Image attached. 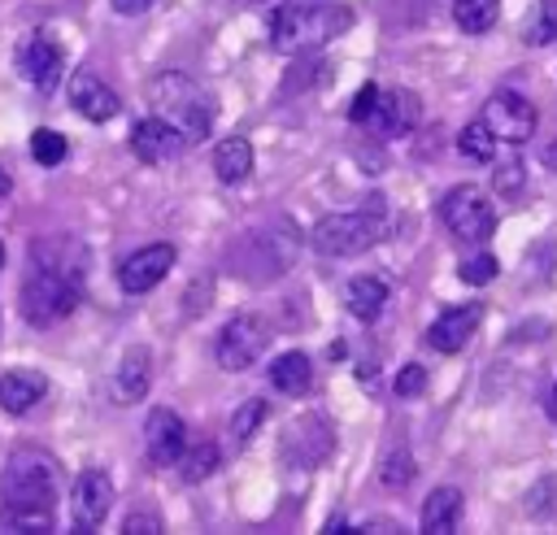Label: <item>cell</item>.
<instances>
[{
  "mask_svg": "<svg viewBox=\"0 0 557 535\" xmlns=\"http://www.w3.org/2000/svg\"><path fill=\"white\" fill-rule=\"evenodd\" d=\"M148 104L157 117H165L187 144H200L209 130H213V117H218V104L213 96L183 70H161L152 74L148 83Z\"/></svg>",
  "mask_w": 557,
  "mask_h": 535,
  "instance_id": "1",
  "label": "cell"
},
{
  "mask_svg": "<svg viewBox=\"0 0 557 535\" xmlns=\"http://www.w3.org/2000/svg\"><path fill=\"white\" fill-rule=\"evenodd\" d=\"M352 26V9L348 4H331V0H287L274 17H270V43L278 52H309L322 48L326 39L344 35Z\"/></svg>",
  "mask_w": 557,
  "mask_h": 535,
  "instance_id": "2",
  "label": "cell"
},
{
  "mask_svg": "<svg viewBox=\"0 0 557 535\" xmlns=\"http://www.w3.org/2000/svg\"><path fill=\"white\" fill-rule=\"evenodd\" d=\"M387 231V209L383 200H366L361 209L352 213H326L322 222H313L309 231V244L322 252V257H357L366 248H374Z\"/></svg>",
  "mask_w": 557,
  "mask_h": 535,
  "instance_id": "3",
  "label": "cell"
},
{
  "mask_svg": "<svg viewBox=\"0 0 557 535\" xmlns=\"http://www.w3.org/2000/svg\"><path fill=\"white\" fill-rule=\"evenodd\" d=\"M61 492V470L44 448H17L4 461L0 474V505H22V509H52Z\"/></svg>",
  "mask_w": 557,
  "mask_h": 535,
  "instance_id": "4",
  "label": "cell"
},
{
  "mask_svg": "<svg viewBox=\"0 0 557 535\" xmlns=\"http://www.w3.org/2000/svg\"><path fill=\"white\" fill-rule=\"evenodd\" d=\"M83 300V274L70 270H52V265H35L22 283V318L30 326H52L61 318H70Z\"/></svg>",
  "mask_w": 557,
  "mask_h": 535,
  "instance_id": "5",
  "label": "cell"
},
{
  "mask_svg": "<svg viewBox=\"0 0 557 535\" xmlns=\"http://www.w3.org/2000/svg\"><path fill=\"white\" fill-rule=\"evenodd\" d=\"M440 217H444V226H448L457 239H466V244H483V239L492 235V226H496V209H492V200H487L474 183L453 187V191L440 200Z\"/></svg>",
  "mask_w": 557,
  "mask_h": 535,
  "instance_id": "6",
  "label": "cell"
},
{
  "mask_svg": "<svg viewBox=\"0 0 557 535\" xmlns=\"http://www.w3.org/2000/svg\"><path fill=\"white\" fill-rule=\"evenodd\" d=\"M265 326L252 318V313H239L231 318L222 331H218V344H213V357L222 370H248L261 352H265Z\"/></svg>",
  "mask_w": 557,
  "mask_h": 535,
  "instance_id": "7",
  "label": "cell"
},
{
  "mask_svg": "<svg viewBox=\"0 0 557 535\" xmlns=\"http://www.w3.org/2000/svg\"><path fill=\"white\" fill-rule=\"evenodd\" d=\"M483 122L496 139L505 144H527L535 135V104L522 96V91H496L487 104H483Z\"/></svg>",
  "mask_w": 557,
  "mask_h": 535,
  "instance_id": "8",
  "label": "cell"
},
{
  "mask_svg": "<svg viewBox=\"0 0 557 535\" xmlns=\"http://www.w3.org/2000/svg\"><path fill=\"white\" fill-rule=\"evenodd\" d=\"M17 70H22V78L35 91H52L57 78H61V70H65V52H61V43L48 30H35L17 48Z\"/></svg>",
  "mask_w": 557,
  "mask_h": 535,
  "instance_id": "9",
  "label": "cell"
},
{
  "mask_svg": "<svg viewBox=\"0 0 557 535\" xmlns=\"http://www.w3.org/2000/svg\"><path fill=\"white\" fill-rule=\"evenodd\" d=\"M174 244H144V248H135L122 265H117V283H122V291L126 296H144V291H152L170 270H174Z\"/></svg>",
  "mask_w": 557,
  "mask_h": 535,
  "instance_id": "10",
  "label": "cell"
},
{
  "mask_svg": "<svg viewBox=\"0 0 557 535\" xmlns=\"http://www.w3.org/2000/svg\"><path fill=\"white\" fill-rule=\"evenodd\" d=\"M144 448H148V461H152L157 470L178 465V457H183V448H187V426H183V418H178L174 409L157 405V409L144 418Z\"/></svg>",
  "mask_w": 557,
  "mask_h": 535,
  "instance_id": "11",
  "label": "cell"
},
{
  "mask_svg": "<svg viewBox=\"0 0 557 535\" xmlns=\"http://www.w3.org/2000/svg\"><path fill=\"white\" fill-rule=\"evenodd\" d=\"M183 148H187V139H183L165 117H157V113H148V117H139V122L131 126V152H135L144 165H165V161H174Z\"/></svg>",
  "mask_w": 557,
  "mask_h": 535,
  "instance_id": "12",
  "label": "cell"
},
{
  "mask_svg": "<svg viewBox=\"0 0 557 535\" xmlns=\"http://www.w3.org/2000/svg\"><path fill=\"white\" fill-rule=\"evenodd\" d=\"M418 117H422V104H418V96L413 91H379V100H374V113H370V130L374 135H383V139H396V135H409L413 126H418Z\"/></svg>",
  "mask_w": 557,
  "mask_h": 535,
  "instance_id": "13",
  "label": "cell"
},
{
  "mask_svg": "<svg viewBox=\"0 0 557 535\" xmlns=\"http://www.w3.org/2000/svg\"><path fill=\"white\" fill-rule=\"evenodd\" d=\"M70 500H74L78 531H96V526L104 522L109 505H113V483H109V474H104V470H83V474L74 478Z\"/></svg>",
  "mask_w": 557,
  "mask_h": 535,
  "instance_id": "14",
  "label": "cell"
},
{
  "mask_svg": "<svg viewBox=\"0 0 557 535\" xmlns=\"http://www.w3.org/2000/svg\"><path fill=\"white\" fill-rule=\"evenodd\" d=\"M70 104H74V113H83L87 122H109V117H117V109H122L117 91H113L104 78H96L91 70H78V74L70 78Z\"/></svg>",
  "mask_w": 557,
  "mask_h": 535,
  "instance_id": "15",
  "label": "cell"
},
{
  "mask_svg": "<svg viewBox=\"0 0 557 535\" xmlns=\"http://www.w3.org/2000/svg\"><path fill=\"white\" fill-rule=\"evenodd\" d=\"M479 322H483V304H453V309H444V313L431 322L426 344L440 348V352H457V348L470 344V335L479 331Z\"/></svg>",
  "mask_w": 557,
  "mask_h": 535,
  "instance_id": "16",
  "label": "cell"
},
{
  "mask_svg": "<svg viewBox=\"0 0 557 535\" xmlns=\"http://www.w3.org/2000/svg\"><path fill=\"white\" fill-rule=\"evenodd\" d=\"M148 378H152V357L144 348H131L122 357V365L113 370V378H109V396L117 405H135L148 391Z\"/></svg>",
  "mask_w": 557,
  "mask_h": 535,
  "instance_id": "17",
  "label": "cell"
},
{
  "mask_svg": "<svg viewBox=\"0 0 557 535\" xmlns=\"http://www.w3.org/2000/svg\"><path fill=\"white\" fill-rule=\"evenodd\" d=\"M44 391H48V378L39 370H9L0 378V409L4 413H26L44 400Z\"/></svg>",
  "mask_w": 557,
  "mask_h": 535,
  "instance_id": "18",
  "label": "cell"
},
{
  "mask_svg": "<svg viewBox=\"0 0 557 535\" xmlns=\"http://www.w3.org/2000/svg\"><path fill=\"white\" fill-rule=\"evenodd\" d=\"M30 261L52 265V270H70V274H87V248L74 235H48V239L30 244Z\"/></svg>",
  "mask_w": 557,
  "mask_h": 535,
  "instance_id": "19",
  "label": "cell"
},
{
  "mask_svg": "<svg viewBox=\"0 0 557 535\" xmlns=\"http://www.w3.org/2000/svg\"><path fill=\"white\" fill-rule=\"evenodd\" d=\"M387 283L379 278V274H357L348 287H344V309L357 318V322H374L379 313H383V304H387Z\"/></svg>",
  "mask_w": 557,
  "mask_h": 535,
  "instance_id": "20",
  "label": "cell"
},
{
  "mask_svg": "<svg viewBox=\"0 0 557 535\" xmlns=\"http://www.w3.org/2000/svg\"><path fill=\"white\" fill-rule=\"evenodd\" d=\"M270 387L278 396H305L313 387V365L305 352H278L270 361Z\"/></svg>",
  "mask_w": 557,
  "mask_h": 535,
  "instance_id": "21",
  "label": "cell"
},
{
  "mask_svg": "<svg viewBox=\"0 0 557 535\" xmlns=\"http://www.w3.org/2000/svg\"><path fill=\"white\" fill-rule=\"evenodd\" d=\"M461 492L457 487H435L426 500H422V531L426 535H453L457 531V518H461Z\"/></svg>",
  "mask_w": 557,
  "mask_h": 535,
  "instance_id": "22",
  "label": "cell"
},
{
  "mask_svg": "<svg viewBox=\"0 0 557 535\" xmlns=\"http://www.w3.org/2000/svg\"><path fill=\"white\" fill-rule=\"evenodd\" d=\"M213 170H218V178H222L226 187L244 183V178L252 174V144H248L244 135H226V139L213 148Z\"/></svg>",
  "mask_w": 557,
  "mask_h": 535,
  "instance_id": "23",
  "label": "cell"
},
{
  "mask_svg": "<svg viewBox=\"0 0 557 535\" xmlns=\"http://www.w3.org/2000/svg\"><path fill=\"white\" fill-rule=\"evenodd\" d=\"M52 509H22V505H4L0 509V535H48Z\"/></svg>",
  "mask_w": 557,
  "mask_h": 535,
  "instance_id": "24",
  "label": "cell"
},
{
  "mask_svg": "<svg viewBox=\"0 0 557 535\" xmlns=\"http://www.w3.org/2000/svg\"><path fill=\"white\" fill-rule=\"evenodd\" d=\"M496 17H500V0H453V22H457L466 35L492 30Z\"/></svg>",
  "mask_w": 557,
  "mask_h": 535,
  "instance_id": "25",
  "label": "cell"
},
{
  "mask_svg": "<svg viewBox=\"0 0 557 535\" xmlns=\"http://www.w3.org/2000/svg\"><path fill=\"white\" fill-rule=\"evenodd\" d=\"M178 470H183V478L187 483H200V478H209L213 470H218V444H187L183 448V457H178Z\"/></svg>",
  "mask_w": 557,
  "mask_h": 535,
  "instance_id": "26",
  "label": "cell"
},
{
  "mask_svg": "<svg viewBox=\"0 0 557 535\" xmlns=\"http://www.w3.org/2000/svg\"><path fill=\"white\" fill-rule=\"evenodd\" d=\"M522 39H527V43H553V39H557V0L531 4L527 26H522Z\"/></svg>",
  "mask_w": 557,
  "mask_h": 535,
  "instance_id": "27",
  "label": "cell"
},
{
  "mask_svg": "<svg viewBox=\"0 0 557 535\" xmlns=\"http://www.w3.org/2000/svg\"><path fill=\"white\" fill-rule=\"evenodd\" d=\"M457 148H461V157H470V161H492L496 157V135L487 130V122L479 117V122H470L461 135H457Z\"/></svg>",
  "mask_w": 557,
  "mask_h": 535,
  "instance_id": "28",
  "label": "cell"
},
{
  "mask_svg": "<svg viewBox=\"0 0 557 535\" xmlns=\"http://www.w3.org/2000/svg\"><path fill=\"white\" fill-rule=\"evenodd\" d=\"M65 152H70V144H65V135H57L52 126H39L35 135H30V157L39 161V165H61L65 161Z\"/></svg>",
  "mask_w": 557,
  "mask_h": 535,
  "instance_id": "29",
  "label": "cell"
},
{
  "mask_svg": "<svg viewBox=\"0 0 557 535\" xmlns=\"http://www.w3.org/2000/svg\"><path fill=\"white\" fill-rule=\"evenodd\" d=\"M379 478H383V487H392V492L409 487V483H413V457H409V448H392V452L379 461Z\"/></svg>",
  "mask_w": 557,
  "mask_h": 535,
  "instance_id": "30",
  "label": "cell"
},
{
  "mask_svg": "<svg viewBox=\"0 0 557 535\" xmlns=\"http://www.w3.org/2000/svg\"><path fill=\"white\" fill-rule=\"evenodd\" d=\"M265 422V400H244L239 409H235V418H231V439H252L257 435V426Z\"/></svg>",
  "mask_w": 557,
  "mask_h": 535,
  "instance_id": "31",
  "label": "cell"
},
{
  "mask_svg": "<svg viewBox=\"0 0 557 535\" xmlns=\"http://www.w3.org/2000/svg\"><path fill=\"white\" fill-rule=\"evenodd\" d=\"M496 274H500V265H496V257H492V252H474V257H466V261H461V283L483 287V283H492Z\"/></svg>",
  "mask_w": 557,
  "mask_h": 535,
  "instance_id": "32",
  "label": "cell"
},
{
  "mask_svg": "<svg viewBox=\"0 0 557 535\" xmlns=\"http://www.w3.org/2000/svg\"><path fill=\"white\" fill-rule=\"evenodd\" d=\"M392 391H396L400 400H413V396H422V391H426V370H422L418 361H409V365H400V374H396V383H392Z\"/></svg>",
  "mask_w": 557,
  "mask_h": 535,
  "instance_id": "33",
  "label": "cell"
},
{
  "mask_svg": "<svg viewBox=\"0 0 557 535\" xmlns=\"http://www.w3.org/2000/svg\"><path fill=\"white\" fill-rule=\"evenodd\" d=\"M374 100H379V87H374V83H366V87L352 96V104H348V122L366 126V122H370V113H374Z\"/></svg>",
  "mask_w": 557,
  "mask_h": 535,
  "instance_id": "34",
  "label": "cell"
},
{
  "mask_svg": "<svg viewBox=\"0 0 557 535\" xmlns=\"http://www.w3.org/2000/svg\"><path fill=\"white\" fill-rule=\"evenodd\" d=\"M492 183H496V191H505V196H513L518 187H522V165L518 161H505L496 174H492Z\"/></svg>",
  "mask_w": 557,
  "mask_h": 535,
  "instance_id": "35",
  "label": "cell"
},
{
  "mask_svg": "<svg viewBox=\"0 0 557 535\" xmlns=\"http://www.w3.org/2000/svg\"><path fill=\"white\" fill-rule=\"evenodd\" d=\"M109 4H113L122 17H139V13H148V9H152V0H109Z\"/></svg>",
  "mask_w": 557,
  "mask_h": 535,
  "instance_id": "36",
  "label": "cell"
},
{
  "mask_svg": "<svg viewBox=\"0 0 557 535\" xmlns=\"http://www.w3.org/2000/svg\"><path fill=\"white\" fill-rule=\"evenodd\" d=\"M122 531H126V535H135V531H152V535H157V531H161V522H148V513H144V518L135 513L131 522H122Z\"/></svg>",
  "mask_w": 557,
  "mask_h": 535,
  "instance_id": "37",
  "label": "cell"
},
{
  "mask_svg": "<svg viewBox=\"0 0 557 535\" xmlns=\"http://www.w3.org/2000/svg\"><path fill=\"white\" fill-rule=\"evenodd\" d=\"M544 165H548V170H557V139L544 148Z\"/></svg>",
  "mask_w": 557,
  "mask_h": 535,
  "instance_id": "38",
  "label": "cell"
},
{
  "mask_svg": "<svg viewBox=\"0 0 557 535\" xmlns=\"http://www.w3.org/2000/svg\"><path fill=\"white\" fill-rule=\"evenodd\" d=\"M9 187H13V178H9V174H4V170H0V196H4V191H9Z\"/></svg>",
  "mask_w": 557,
  "mask_h": 535,
  "instance_id": "39",
  "label": "cell"
},
{
  "mask_svg": "<svg viewBox=\"0 0 557 535\" xmlns=\"http://www.w3.org/2000/svg\"><path fill=\"white\" fill-rule=\"evenodd\" d=\"M0 265H4V244H0Z\"/></svg>",
  "mask_w": 557,
  "mask_h": 535,
  "instance_id": "40",
  "label": "cell"
},
{
  "mask_svg": "<svg viewBox=\"0 0 557 535\" xmlns=\"http://www.w3.org/2000/svg\"><path fill=\"white\" fill-rule=\"evenodd\" d=\"M244 4H261V0H244Z\"/></svg>",
  "mask_w": 557,
  "mask_h": 535,
  "instance_id": "41",
  "label": "cell"
}]
</instances>
